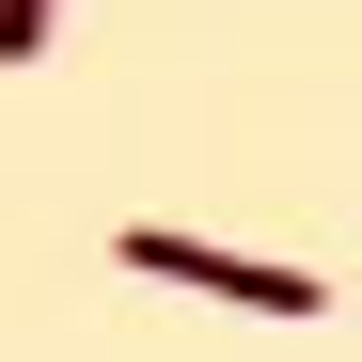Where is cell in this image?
I'll return each instance as SVG.
<instances>
[{
	"mask_svg": "<svg viewBox=\"0 0 362 362\" xmlns=\"http://www.w3.org/2000/svg\"><path fill=\"white\" fill-rule=\"evenodd\" d=\"M127 268H142V284L221 299V315H331V284H315V268H284V252H221V236H173V221H142V236H127Z\"/></svg>",
	"mask_w": 362,
	"mask_h": 362,
	"instance_id": "cell-1",
	"label": "cell"
},
{
	"mask_svg": "<svg viewBox=\"0 0 362 362\" xmlns=\"http://www.w3.org/2000/svg\"><path fill=\"white\" fill-rule=\"evenodd\" d=\"M47 16L64 0H0V64H47Z\"/></svg>",
	"mask_w": 362,
	"mask_h": 362,
	"instance_id": "cell-2",
	"label": "cell"
}]
</instances>
